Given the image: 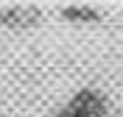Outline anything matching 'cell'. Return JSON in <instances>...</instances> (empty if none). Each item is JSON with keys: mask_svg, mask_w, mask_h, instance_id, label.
Segmentation results:
<instances>
[{"mask_svg": "<svg viewBox=\"0 0 123 117\" xmlns=\"http://www.w3.org/2000/svg\"><path fill=\"white\" fill-rule=\"evenodd\" d=\"M42 20L37 8H0V28H25Z\"/></svg>", "mask_w": 123, "mask_h": 117, "instance_id": "obj_2", "label": "cell"}, {"mask_svg": "<svg viewBox=\"0 0 123 117\" xmlns=\"http://www.w3.org/2000/svg\"><path fill=\"white\" fill-rule=\"evenodd\" d=\"M62 17L76 20V22H92V20H98V11L87 8V6H67V8H62Z\"/></svg>", "mask_w": 123, "mask_h": 117, "instance_id": "obj_3", "label": "cell"}, {"mask_svg": "<svg viewBox=\"0 0 123 117\" xmlns=\"http://www.w3.org/2000/svg\"><path fill=\"white\" fill-rule=\"evenodd\" d=\"M106 100L98 89H78L53 117H104Z\"/></svg>", "mask_w": 123, "mask_h": 117, "instance_id": "obj_1", "label": "cell"}]
</instances>
